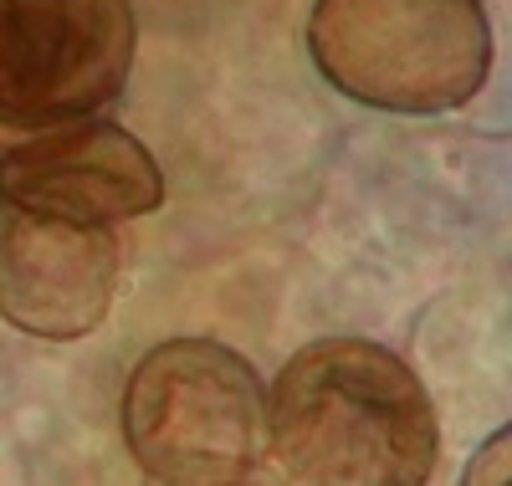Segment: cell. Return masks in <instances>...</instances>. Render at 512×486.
I'll list each match as a JSON object with an SVG mask.
<instances>
[{
	"mask_svg": "<svg viewBox=\"0 0 512 486\" xmlns=\"http://www.w3.org/2000/svg\"><path fill=\"white\" fill-rule=\"evenodd\" d=\"M0 200L82 226H118L164 205V174L128 128L93 113L36 128L0 154Z\"/></svg>",
	"mask_w": 512,
	"mask_h": 486,
	"instance_id": "6",
	"label": "cell"
},
{
	"mask_svg": "<svg viewBox=\"0 0 512 486\" xmlns=\"http://www.w3.org/2000/svg\"><path fill=\"white\" fill-rule=\"evenodd\" d=\"M144 486H297L272 456L256 461L246 471H231V476H210V481H144Z\"/></svg>",
	"mask_w": 512,
	"mask_h": 486,
	"instance_id": "8",
	"label": "cell"
},
{
	"mask_svg": "<svg viewBox=\"0 0 512 486\" xmlns=\"http://www.w3.org/2000/svg\"><path fill=\"white\" fill-rule=\"evenodd\" d=\"M461 486H512V430L507 425L492 430L477 446L472 466L461 471Z\"/></svg>",
	"mask_w": 512,
	"mask_h": 486,
	"instance_id": "7",
	"label": "cell"
},
{
	"mask_svg": "<svg viewBox=\"0 0 512 486\" xmlns=\"http://www.w3.org/2000/svg\"><path fill=\"white\" fill-rule=\"evenodd\" d=\"M128 0H6L0 11V154L36 128L103 113L134 72Z\"/></svg>",
	"mask_w": 512,
	"mask_h": 486,
	"instance_id": "4",
	"label": "cell"
},
{
	"mask_svg": "<svg viewBox=\"0 0 512 486\" xmlns=\"http://www.w3.org/2000/svg\"><path fill=\"white\" fill-rule=\"evenodd\" d=\"M267 451L297 486H425L441 420L420 374L369 338H318L267 394Z\"/></svg>",
	"mask_w": 512,
	"mask_h": 486,
	"instance_id": "1",
	"label": "cell"
},
{
	"mask_svg": "<svg viewBox=\"0 0 512 486\" xmlns=\"http://www.w3.org/2000/svg\"><path fill=\"white\" fill-rule=\"evenodd\" d=\"M123 241L113 226L36 215L0 200V318L41 343L103 328L118 297Z\"/></svg>",
	"mask_w": 512,
	"mask_h": 486,
	"instance_id": "5",
	"label": "cell"
},
{
	"mask_svg": "<svg viewBox=\"0 0 512 486\" xmlns=\"http://www.w3.org/2000/svg\"><path fill=\"white\" fill-rule=\"evenodd\" d=\"M123 446L144 481H210L267 461V389L216 338H164L123 384Z\"/></svg>",
	"mask_w": 512,
	"mask_h": 486,
	"instance_id": "3",
	"label": "cell"
},
{
	"mask_svg": "<svg viewBox=\"0 0 512 486\" xmlns=\"http://www.w3.org/2000/svg\"><path fill=\"white\" fill-rule=\"evenodd\" d=\"M0 11H6V0H0Z\"/></svg>",
	"mask_w": 512,
	"mask_h": 486,
	"instance_id": "9",
	"label": "cell"
},
{
	"mask_svg": "<svg viewBox=\"0 0 512 486\" xmlns=\"http://www.w3.org/2000/svg\"><path fill=\"white\" fill-rule=\"evenodd\" d=\"M308 52L364 108L451 113L492 77V21L482 0H318Z\"/></svg>",
	"mask_w": 512,
	"mask_h": 486,
	"instance_id": "2",
	"label": "cell"
}]
</instances>
